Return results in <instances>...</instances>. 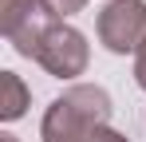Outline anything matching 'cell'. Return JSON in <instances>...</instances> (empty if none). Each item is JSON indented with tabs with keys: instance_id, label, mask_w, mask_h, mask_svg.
Returning a JSON list of instances; mask_svg holds the SVG:
<instances>
[{
	"instance_id": "cell-3",
	"label": "cell",
	"mask_w": 146,
	"mask_h": 142,
	"mask_svg": "<svg viewBox=\"0 0 146 142\" xmlns=\"http://www.w3.org/2000/svg\"><path fill=\"white\" fill-rule=\"evenodd\" d=\"M99 44L115 55H138L146 44V0H111L99 12Z\"/></svg>"
},
{
	"instance_id": "cell-1",
	"label": "cell",
	"mask_w": 146,
	"mask_h": 142,
	"mask_svg": "<svg viewBox=\"0 0 146 142\" xmlns=\"http://www.w3.org/2000/svg\"><path fill=\"white\" fill-rule=\"evenodd\" d=\"M111 95L95 83H75L59 99H51L40 122V138L44 142H87L95 126L111 122Z\"/></svg>"
},
{
	"instance_id": "cell-4",
	"label": "cell",
	"mask_w": 146,
	"mask_h": 142,
	"mask_svg": "<svg viewBox=\"0 0 146 142\" xmlns=\"http://www.w3.org/2000/svg\"><path fill=\"white\" fill-rule=\"evenodd\" d=\"M87 59H91V47H87V36L71 28V24H51V32L44 36V44L36 51V63L55 75V79H75L87 71Z\"/></svg>"
},
{
	"instance_id": "cell-5",
	"label": "cell",
	"mask_w": 146,
	"mask_h": 142,
	"mask_svg": "<svg viewBox=\"0 0 146 142\" xmlns=\"http://www.w3.org/2000/svg\"><path fill=\"white\" fill-rule=\"evenodd\" d=\"M0 87H4V99H0V118H4V122H16V118L28 111L32 95H28L24 79H20L16 71H0Z\"/></svg>"
},
{
	"instance_id": "cell-2",
	"label": "cell",
	"mask_w": 146,
	"mask_h": 142,
	"mask_svg": "<svg viewBox=\"0 0 146 142\" xmlns=\"http://www.w3.org/2000/svg\"><path fill=\"white\" fill-rule=\"evenodd\" d=\"M51 24H59V20L51 16V8L44 0H0V32L28 59H36Z\"/></svg>"
},
{
	"instance_id": "cell-8",
	"label": "cell",
	"mask_w": 146,
	"mask_h": 142,
	"mask_svg": "<svg viewBox=\"0 0 146 142\" xmlns=\"http://www.w3.org/2000/svg\"><path fill=\"white\" fill-rule=\"evenodd\" d=\"M134 83L146 91V44L138 47V55H134Z\"/></svg>"
},
{
	"instance_id": "cell-6",
	"label": "cell",
	"mask_w": 146,
	"mask_h": 142,
	"mask_svg": "<svg viewBox=\"0 0 146 142\" xmlns=\"http://www.w3.org/2000/svg\"><path fill=\"white\" fill-rule=\"evenodd\" d=\"M44 4L51 8V16H55V20L75 16V12H83V8H87V0H44Z\"/></svg>"
},
{
	"instance_id": "cell-9",
	"label": "cell",
	"mask_w": 146,
	"mask_h": 142,
	"mask_svg": "<svg viewBox=\"0 0 146 142\" xmlns=\"http://www.w3.org/2000/svg\"><path fill=\"white\" fill-rule=\"evenodd\" d=\"M0 142H16V138H12V134H0Z\"/></svg>"
},
{
	"instance_id": "cell-7",
	"label": "cell",
	"mask_w": 146,
	"mask_h": 142,
	"mask_svg": "<svg viewBox=\"0 0 146 142\" xmlns=\"http://www.w3.org/2000/svg\"><path fill=\"white\" fill-rule=\"evenodd\" d=\"M87 142H130V138H126V134H119V130H111V126H95Z\"/></svg>"
}]
</instances>
